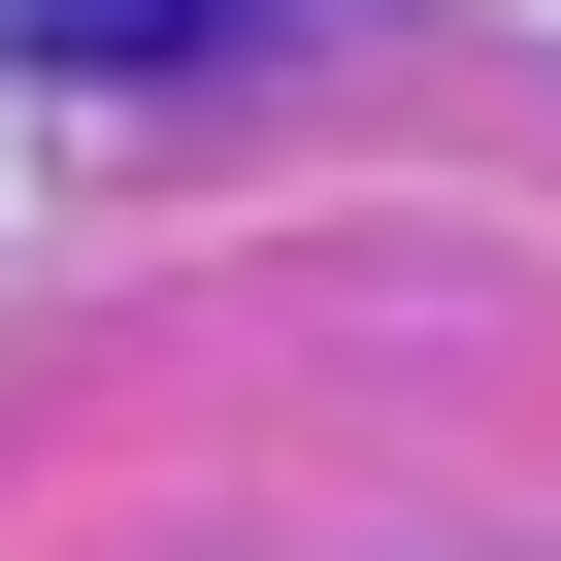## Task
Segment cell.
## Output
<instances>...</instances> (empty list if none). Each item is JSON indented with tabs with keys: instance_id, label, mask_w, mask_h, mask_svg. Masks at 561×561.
Wrapping results in <instances>:
<instances>
[{
	"instance_id": "cell-1",
	"label": "cell",
	"mask_w": 561,
	"mask_h": 561,
	"mask_svg": "<svg viewBox=\"0 0 561 561\" xmlns=\"http://www.w3.org/2000/svg\"><path fill=\"white\" fill-rule=\"evenodd\" d=\"M0 34H34V67H198L231 0H0Z\"/></svg>"
}]
</instances>
